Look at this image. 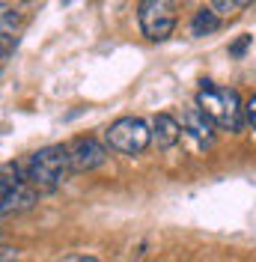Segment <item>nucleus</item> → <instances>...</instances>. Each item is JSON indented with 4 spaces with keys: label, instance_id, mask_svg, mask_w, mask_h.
<instances>
[{
    "label": "nucleus",
    "instance_id": "nucleus-1",
    "mask_svg": "<svg viewBox=\"0 0 256 262\" xmlns=\"http://www.w3.org/2000/svg\"><path fill=\"white\" fill-rule=\"evenodd\" d=\"M12 167L33 191H57L75 173L69 161V146H42Z\"/></svg>",
    "mask_w": 256,
    "mask_h": 262
},
{
    "label": "nucleus",
    "instance_id": "nucleus-6",
    "mask_svg": "<svg viewBox=\"0 0 256 262\" xmlns=\"http://www.w3.org/2000/svg\"><path fill=\"white\" fill-rule=\"evenodd\" d=\"M182 131H185L188 137H194V140H197V146H203V149H208L211 143H215L211 119H208L197 104H191V107L182 114Z\"/></svg>",
    "mask_w": 256,
    "mask_h": 262
},
{
    "label": "nucleus",
    "instance_id": "nucleus-3",
    "mask_svg": "<svg viewBox=\"0 0 256 262\" xmlns=\"http://www.w3.org/2000/svg\"><path fill=\"white\" fill-rule=\"evenodd\" d=\"M104 140L119 155H143L149 143H152V128L137 116H119L116 122L108 125Z\"/></svg>",
    "mask_w": 256,
    "mask_h": 262
},
{
    "label": "nucleus",
    "instance_id": "nucleus-2",
    "mask_svg": "<svg viewBox=\"0 0 256 262\" xmlns=\"http://www.w3.org/2000/svg\"><path fill=\"white\" fill-rule=\"evenodd\" d=\"M197 107L226 131H241L244 125V107L241 98L232 86H218L211 81H203L200 93H197Z\"/></svg>",
    "mask_w": 256,
    "mask_h": 262
},
{
    "label": "nucleus",
    "instance_id": "nucleus-4",
    "mask_svg": "<svg viewBox=\"0 0 256 262\" xmlns=\"http://www.w3.org/2000/svg\"><path fill=\"white\" fill-rule=\"evenodd\" d=\"M137 24L149 42H164L176 30V0H140Z\"/></svg>",
    "mask_w": 256,
    "mask_h": 262
},
{
    "label": "nucleus",
    "instance_id": "nucleus-13",
    "mask_svg": "<svg viewBox=\"0 0 256 262\" xmlns=\"http://www.w3.org/2000/svg\"><path fill=\"white\" fill-rule=\"evenodd\" d=\"M66 262H98L96 256H83V253H75V256H69Z\"/></svg>",
    "mask_w": 256,
    "mask_h": 262
},
{
    "label": "nucleus",
    "instance_id": "nucleus-9",
    "mask_svg": "<svg viewBox=\"0 0 256 262\" xmlns=\"http://www.w3.org/2000/svg\"><path fill=\"white\" fill-rule=\"evenodd\" d=\"M221 21L224 18L218 15L211 6H203V9H197L191 18V36H197V39H203V36H211V33L221 27Z\"/></svg>",
    "mask_w": 256,
    "mask_h": 262
},
{
    "label": "nucleus",
    "instance_id": "nucleus-12",
    "mask_svg": "<svg viewBox=\"0 0 256 262\" xmlns=\"http://www.w3.org/2000/svg\"><path fill=\"white\" fill-rule=\"evenodd\" d=\"M247 45H250V36H241L236 45H229V57H241L247 51Z\"/></svg>",
    "mask_w": 256,
    "mask_h": 262
},
{
    "label": "nucleus",
    "instance_id": "nucleus-11",
    "mask_svg": "<svg viewBox=\"0 0 256 262\" xmlns=\"http://www.w3.org/2000/svg\"><path fill=\"white\" fill-rule=\"evenodd\" d=\"M244 119L250 122V128H253V134H256V93L247 98V104H244Z\"/></svg>",
    "mask_w": 256,
    "mask_h": 262
},
{
    "label": "nucleus",
    "instance_id": "nucleus-10",
    "mask_svg": "<svg viewBox=\"0 0 256 262\" xmlns=\"http://www.w3.org/2000/svg\"><path fill=\"white\" fill-rule=\"evenodd\" d=\"M250 3L253 0H211V9L221 18H226V15H239L241 9H247Z\"/></svg>",
    "mask_w": 256,
    "mask_h": 262
},
{
    "label": "nucleus",
    "instance_id": "nucleus-5",
    "mask_svg": "<svg viewBox=\"0 0 256 262\" xmlns=\"http://www.w3.org/2000/svg\"><path fill=\"white\" fill-rule=\"evenodd\" d=\"M69 161L75 173H90L108 161V149L98 143L96 137H75L69 143Z\"/></svg>",
    "mask_w": 256,
    "mask_h": 262
},
{
    "label": "nucleus",
    "instance_id": "nucleus-8",
    "mask_svg": "<svg viewBox=\"0 0 256 262\" xmlns=\"http://www.w3.org/2000/svg\"><path fill=\"white\" fill-rule=\"evenodd\" d=\"M18 27H21V21H18V12L12 9V6L0 3V57H3V54H9V51L15 48Z\"/></svg>",
    "mask_w": 256,
    "mask_h": 262
},
{
    "label": "nucleus",
    "instance_id": "nucleus-7",
    "mask_svg": "<svg viewBox=\"0 0 256 262\" xmlns=\"http://www.w3.org/2000/svg\"><path fill=\"white\" fill-rule=\"evenodd\" d=\"M182 122L179 119H173L170 114H158L155 119H152V140L158 143L161 149H173L182 140Z\"/></svg>",
    "mask_w": 256,
    "mask_h": 262
}]
</instances>
